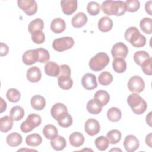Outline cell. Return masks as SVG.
<instances>
[{"label":"cell","mask_w":152,"mask_h":152,"mask_svg":"<svg viewBox=\"0 0 152 152\" xmlns=\"http://www.w3.org/2000/svg\"><path fill=\"white\" fill-rule=\"evenodd\" d=\"M102 10L106 15L121 16L126 11L125 2L122 1H104L102 4Z\"/></svg>","instance_id":"obj_1"},{"label":"cell","mask_w":152,"mask_h":152,"mask_svg":"<svg viewBox=\"0 0 152 152\" xmlns=\"http://www.w3.org/2000/svg\"><path fill=\"white\" fill-rule=\"evenodd\" d=\"M125 38L135 48H141L146 44V38L135 27H130L125 32Z\"/></svg>","instance_id":"obj_2"},{"label":"cell","mask_w":152,"mask_h":152,"mask_svg":"<svg viewBox=\"0 0 152 152\" xmlns=\"http://www.w3.org/2000/svg\"><path fill=\"white\" fill-rule=\"evenodd\" d=\"M127 103L132 112L137 115L142 114L147 107L146 102L138 93L131 94L127 98Z\"/></svg>","instance_id":"obj_3"},{"label":"cell","mask_w":152,"mask_h":152,"mask_svg":"<svg viewBox=\"0 0 152 152\" xmlns=\"http://www.w3.org/2000/svg\"><path fill=\"white\" fill-rule=\"evenodd\" d=\"M109 57L104 52H99L92 57L89 61V67L94 71L103 70L109 63Z\"/></svg>","instance_id":"obj_4"},{"label":"cell","mask_w":152,"mask_h":152,"mask_svg":"<svg viewBox=\"0 0 152 152\" xmlns=\"http://www.w3.org/2000/svg\"><path fill=\"white\" fill-rule=\"evenodd\" d=\"M41 122L42 118L40 115L36 113H31L27 116L26 120L21 124V131L24 133L29 132L36 127L39 126Z\"/></svg>","instance_id":"obj_5"},{"label":"cell","mask_w":152,"mask_h":152,"mask_svg":"<svg viewBox=\"0 0 152 152\" xmlns=\"http://www.w3.org/2000/svg\"><path fill=\"white\" fill-rule=\"evenodd\" d=\"M74 40L71 37H63L56 39L52 43V48L58 52H63L73 47Z\"/></svg>","instance_id":"obj_6"},{"label":"cell","mask_w":152,"mask_h":152,"mask_svg":"<svg viewBox=\"0 0 152 152\" xmlns=\"http://www.w3.org/2000/svg\"><path fill=\"white\" fill-rule=\"evenodd\" d=\"M128 87L131 92L139 93L144 90L145 83L141 77L135 75L129 78L128 82Z\"/></svg>","instance_id":"obj_7"},{"label":"cell","mask_w":152,"mask_h":152,"mask_svg":"<svg viewBox=\"0 0 152 152\" xmlns=\"http://www.w3.org/2000/svg\"><path fill=\"white\" fill-rule=\"evenodd\" d=\"M17 4L27 15H33L37 12V5L34 0H18Z\"/></svg>","instance_id":"obj_8"},{"label":"cell","mask_w":152,"mask_h":152,"mask_svg":"<svg viewBox=\"0 0 152 152\" xmlns=\"http://www.w3.org/2000/svg\"><path fill=\"white\" fill-rule=\"evenodd\" d=\"M128 53V48L126 45L122 42L115 43L112 49L111 53L113 58L125 59Z\"/></svg>","instance_id":"obj_9"},{"label":"cell","mask_w":152,"mask_h":152,"mask_svg":"<svg viewBox=\"0 0 152 152\" xmlns=\"http://www.w3.org/2000/svg\"><path fill=\"white\" fill-rule=\"evenodd\" d=\"M84 129L88 135L94 136L97 134L100 130V124L95 119H88L86 121L84 124Z\"/></svg>","instance_id":"obj_10"},{"label":"cell","mask_w":152,"mask_h":152,"mask_svg":"<svg viewBox=\"0 0 152 152\" xmlns=\"http://www.w3.org/2000/svg\"><path fill=\"white\" fill-rule=\"evenodd\" d=\"M81 84L85 89L88 90L96 88L97 87L96 77L91 73L85 74L82 77Z\"/></svg>","instance_id":"obj_11"},{"label":"cell","mask_w":152,"mask_h":152,"mask_svg":"<svg viewBox=\"0 0 152 152\" xmlns=\"http://www.w3.org/2000/svg\"><path fill=\"white\" fill-rule=\"evenodd\" d=\"M123 145L126 151L133 152L138 148L140 143L135 136L133 135H128L125 138Z\"/></svg>","instance_id":"obj_12"},{"label":"cell","mask_w":152,"mask_h":152,"mask_svg":"<svg viewBox=\"0 0 152 152\" xmlns=\"http://www.w3.org/2000/svg\"><path fill=\"white\" fill-rule=\"evenodd\" d=\"M67 113L68 109L66 106L61 103H57L53 104L50 110L52 116L56 121L66 115Z\"/></svg>","instance_id":"obj_13"},{"label":"cell","mask_w":152,"mask_h":152,"mask_svg":"<svg viewBox=\"0 0 152 152\" xmlns=\"http://www.w3.org/2000/svg\"><path fill=\"white\" fill-rule=\"evenodd\" d=\"M62 12L68 15L72 14L77 9L78 2L77 0H64L61 1Z\"/></svg>","instance_id":"obj_14"},{"label":"cell","mask_w":152,"mask_h":152,"mask_svg":"<svg viewBox=\"0 0 152 152\" xmlns=\"http://www.w3.org/2000/svg\"><path fill=\"white\" fill-rule=\"evenodd\" d=\"M45 72L50 77H58L60 72V66L55 62L50 61L48 62L44 67Z\"/></svg>","instance_id":"obj_15"},{"label":"cell","mask_w":152,"mask_h":152,"mask_svg":"<svg viewBox=\"0 0 152 152\" xmlns=\"http://www.w3.org/2000/svg\"><path fill=\"white\" fill-rule=\"evenodd\" d=\"M23 62L27 65H31L37 62V56L36 49L26 50L22 57Z\"/></svg>","instance_id":"obj_16"},{"label":"cell","mask_w":152,"mask_h":152,"mask_svg":"<svg viewBox=\"0 0 152 152\" xmlns=\"http://www.w3.org/2000/svg\"><path fill=\"white\" fill-rule=\"evenodd\" d=\"M26 76L30 82L37 83L39 82L42 78V72L38 67L33 66L27 70Z\"/></svg>","instance_id":"obj_17"},{"label":"cell","mask_w":152,"mask_h":152,"mask_svg":"<svg viewBox=\"0 0 152 152\" xmlns=\"http://www.w3.org/2000/svg\"><path fill=\"white\" fill-rule=\"evenodd\" d=\"M87 17L84 12H78L72 18V25L74 27L80 28L87 22Z\"/></svg>","instance_id":"obj_18"},{"label":"cell","mask_w":152,"mask_h":152,"mask_svg":"<svg viewBox=\"0 0 152 152\" xmlns=\"http://www.w3.org/2000/svg\"><path fill=\"white\" fill-rule=\"evenodd\" d=\"M66 24L65 21L61 18L53 19L50 24V29L55 33H61L65 30Z\"/></svg>","instance_id":"obj_19"},{"label":"cell","mask_w":152,"mask_h":152,"mask_svg":"<svg viewBox=\"0 0 152 152\" xmlns=\"http://www.w3.org/2000/svg\"><path fill=\"white\" fill-rule=\"evenodd\" d=\"M113 26V21L111 18L107 16L102 17L98 21V28L102 32L109 31Z\"/></svg>","instance_id":"obj_20"},{"label":"cell","mask_w":152,"mask_h":152,"mask_svg":"<svg viewBox=\"0 0 152 152\" xmlns=\"http://www.w3.org/2000/svg\"><path fill=\"white\" fill-rule=\"evenodd\" d=\"M30 103L32 107L36 110H41L45 107L46 100L40 95H35L31 97Z\"/></svg>","instance_id":"obj_21"},{"label":"cell","mask_w":152,"mask_h":152,"mask_svg":"<svg viewBox=\"0 0 152 152\" xmlns=\"http://www.w3.org/2000/svg\"><path fill=\"white\" fill-rule=\"evenodd\" d=\"M70 144L75 147H78L82 145L84 142L83 135L79 132H74L69 137Z\"/></svg>","instance_id":"obj_22"},{"label":"cell","mask_w":152,"mask_h":152,"mask_svg":"<svg viewBox=\"0 0 152 152\" xmlns=\"http://www.w3.org/2000/svg\"><path fill=\"white\" fill-rule=\"evenodd\" d=\"M94 99L97 101L103 107L106 105L109 102L110 96L106 91L100 90L95 93L94 95Z\"/></svg>","instance_id":"obj_23"},{"label":"cell","mask_w":152,"mask_h":152,"mask_svg":"<svg viewBox=\"0 0 152 152\" xmlns=\"http://www.w3.org/2000/svg\"><path fill=\"white\" fill-rule=\"evenodd\" d=\"M22 140V137L20 134L17 132H12L7 137L6 141L8 145L15 147L21 144Z\"/></svg>","instance_id":"obj_24"},{"label":"cell","mask_w":152,"mask_h":152,"mask_svg":"<svg viewBox=\"0 0 152 152\" xmlns=\"http://www.w3.org/2000/svg\"><path fill=\"white\" fill-rule=\"evenodd\" d=\"M13 119L9 116H5L0 119V130L2 132L10 131L13 126Z\"/></svg>","instance_id":"obj_25"},{"label":"cell","mask_w":152,"mask_h":152,"mask_svg":"<svg viewBox=\"0 0 152 152\" xmlns=\"http://www.w3.org/2000/svg\"><path fill=\"white\" fill-rule=\"evenodd\" d=\"M86 108L87 111L93 115H97L102 110V105L94 99H92L87 102Z\"/></svg>","instance_id":"obj_26"},{"label":"cell","mask_w":152,"mask_h":152,"mask_svg":"<svg viewBox=\"0 0 152 152\" xmlns=\"http://www.w3.org/2000/svg\"><path fill=\"white\" fill-rule=\"evenodd\" d=\"M43 134L49 140H53L58 136V131L55 126L51 124L46 125L43 129Z\"/></svg>","instance_id":"obj_27"},{"label":"cell","mask_w":152,"mask_h":152,"mask_svg":"<svg viewBox=\"0 0 152 152\" xmlns=\"http://www.w3.org/2000/svg\"><path fill=\"white\" fill-rule=\"evenodd\" d=\"M44 27L43 21L40 18H37L32 20L28 26V30L31 33V34L34 32L42 31Z\"/></svg>","instance_id":"obj_28"},{"label":"cell","mask_w":152,"mask_h":152,"mask_svg":"<svg viewBox=\"0 0 152 152\" xmlns=\"http://www.w3.org/2000/svg\"><path fill=\"white\" fill-rule=\"evenodd\" d=\"M113 70L117 73H123L126 69V62L122 58H114L112 62Z\"/></svg>","instance_id":"obj_29"},{"label":"cell","mask_w":152,"mask_h":152,"mask_svg":"<svg viewBox=\"0 0 152 152\" xmlns=\"http://www.w3.org/2000/svg\"><path fill=\"white\" fill-rule=\"evenodd\" d=\"M50 145L54 150L56 151H60L65 148L66 142L63 137L58 135L54 139L51 140Z\"/></svg>","instance_id":"obj_30"},{"label":"cell","mask_w":152,"mask_h":152,"mask_svg":"<svg viewBox=\"0 0 152 152\" xmlns=\"http://www.w3.org/2000/svg\"><path fill=\"white\" fill-rule=\"evenodd\" d=\"M58 84L61 88L63 90H69L72 86L73 81L70 76L61 75L58 76Z\"/></svg>","instance_id":"obj_31"},{"label":"cell","mask_w":152,"mask_h":152,"mask_svg":"<svg viewBox=\"0 0 152 152\" xmlns=\"http://www.w3.org/2000/svg\"><path fill=\"white\" fill-rule=\"evenodd\" d=\"M122 116L121 110L116 107H110L107 112V117L112 122L119 121Z\"/></svg>","instance_id":"obj_32"},{"label":"cell","mask_w":152,"mask_h":152,"mask_svg":"<svg viewBox=\"0 0 152 152\" xmlns=\"http://www.w3.org/2000/svg\"><path fill=\"white\" fill-rule=\"evenodd\" d=\"M42 142V138L38 134H32L27 135L26 138V142L29 146L36 147L39 145Z\"/></svg>","instance_id":"obj_33"},{"label":"cell","mask_w":152,"mask_h":152,"mask_svg":"<svg viewBox=\"0 0 152 152\" xmlns=\"http://www.w3.org/2000/svg\"><path fill=\"white\" fill-rule=\"evenodd\" d=\"M106 138L110 144H115L121 140V133L118 129H112L107 133Z\"/></svg>","instance_id":"obj_34"},{"label":"cell","mask_w":152,"mask_h":152,"mask_svg":"<svg viewBox=\"0 0 152 152\" xmlns=\"http://www.w3.org/2000/svg\"><path fill=\"white\" fill-rule=\"evenodd\" d=\"M24 116V110L23 108L20 106H15L10 110V116L14 121H18L21 120Z\"/></svg>","instance_id":"obj_35"},{"label":"cell","mask_w":152,"mask_h":152,"mask_svg":"<svg viewBox=\"0 0 152 152\" xmlns=\"http://www.w3.org/2000/svg\"><path fill=\"white\" fill-rule=\"evenodd\" d=\"M152 20L151 18H143L140 22V27L141 30L145 34H150L152 33L151 30Z\"/></svg>","instance_id":"obj_36"},{"label":"cell","mask_w":152,"mask_h":152,"mask_svg":"<svg viewBox=\"0 0 152 152\" xmlns=\"http://www.w3.org/2000/svg\"><path fill=\"white\" fill-rule=\"evenodd\" d=\"M6 97L10 102L16 103L20 100L21 93L18 90L12 88L8 89L7 91Z\"/></svg>","instance_id":"obj_37"},{"label":"cell","mask_w":152,"mask_h":152,"mask_svg":"<svg viewBox=\"0 0 152 152\" xmlns=\"http://www.w3.org/2000/svg\"><path fill=\"white\" fill-rule=\"evenodd\" d=\"M98 81L102 86H108L112 82L113 76L109 72L103 71L99 75Z\"/></svg>","instance_id":"obj_38"},{"label":"cell","mask_w":152,"mask_h":152,"mask_svg":"<svg viewBox=\"0 0 152 152\" xmlns=\"http://www.w3.org/2000/svg\"><path fill=\"white\" fill-rule=\"evenodd\" d=\"M37 56V62L40 63L48 62L50 59L49 52L43 48L36 49Z\"/></svg>","instance_id":"obj_39"},{"label":"cell","mask_w":152,"mask_h":152,"mask_svg":"<svg viewBox=\"0 0 152 152\" xmlns=\"http://www.w3.org/2000/svg\"><path fill=\"white\" fill-rule=\"evenodd\" d=\"M95 145L100 151H104L109 147V141L106 137L104 136H100L95 140Z\"/></svg>","instance_id":"obj_40"},{"label":"cell","mask_w":152,"mask_h":152,"mask_svg":"<svg viewBox=\"0 0 152 152\" xmlns=\"http://www.w3.org/2000/svg\"><path fill=\"white\" fill-rule=\"evenodd\" d=\"M150 58V55L147 52L144 50L136 52L134 55V60L135 62L138 65H141V64L144 61Z\"/></svg>","instance_id":"obj_41"},{"label":"cell","mask_w":152,"mask_h":152,"mask_svg":"<svg viewBox=\"0 0 152 152\" xmlns=\"http://www.w3.org/2000/svg\"><path fill=\"white\" fill-rule=\"evenodd\" d=\"M87 11L88 14L92 16L97 15L100 11V7L99 4L94 1L88 2L87 6Z\"/></svg>","instance_id":"obj_42"},{"label":"cell","mask_w":152,"mask_h":152,"mask_svg":"<svg viewBox=\"0 0 152 152\" xmlns=\"http://www.w3.org/2000/svg\"><path fill=\"white\" fill-rule=\"evenodd\" d=\"M126 11L129 12L137 11L140 7V3L137 0H127L125 2Z\"/></svg>","instance_id":"obj_43"},{"label":"cell","mask_w":152,"mask_h":152,"mask_svg":"<svg viewBox=\"0 0 152 152\" xmlns=\"http://www.w3.org/2000/svg\"><path fill=\"white\" fill-rule=\"evenodd\" d=\"M58 124L62 128H68L72 124V118L71 116L67 113L66 115L61 117L58 120Z\"/></svg>","instance_id":"obj_44"},{"label":"cell","mask_w":152,"mask_h":152,"mask_svg":"<svg viewBox=\"0 0 152 152\" xmlns=\"http://www.w3.org/2000/svg\"><path fill=\"white\" fill-rule=\"evenodd\" d=\"M31 40L36 44H42L45 42V36L42 31H39L31 34Z\"/></svg>","instance_id":"obj_45"},{"label":"cell","mask_w":152,"mask_h":152,"mask_svg":"<svg viewBox=\"0 0 152 152\" xmlns=\"http://www.w3.org/2000/svg\"><path fill=\"white\" fill-rule=\"evenodd\" d=\"M141 68L143 71V72L148 75H151L152 74L151 70V57L145 61H144L141 64Z\"/></svg>","instance_id":"obj_46"},{"label":"cell","mask_w":152,"mask_h":152,"mask_svg":"<svg viewBox=\"0 0 152 152\" xmlns=\"http://www.w3.org/2000/svg\"><path fill=\"white\" fill-rule=\"evenodd\" d=\"M59 66H60V72L58 76H61V75L71 76V69L68 65L63 64L60 65Z\"/></svg>","instance_id":"obj_47"},{"label":"cell","mask_w":152,"mask_h":152,"mask_svg":"<svg viewBox=\"0 0 152 152\" xmlns=\"http://www.w3.org/2000/svg\"><path fill=\"white\" fill-rule=\"evenodd\" d=\"M8 52H9L8 46L6 44L1 42L0 43V55H1V56H4L7 55L8 54Z\"/></svg>","instance_id":"obj_48"},{"label":"cell","mask_w":152,"mask_h":152,"mask_svg":"<svg viewBox=\"0 0 152 152\" xmlns=\"http://www.w3.org/2000/svg\"><path fill=\"white\" fill-rule=\"evenodd\" d=\"M151 4H152V1H147L145 4V11L150 15H151L152 13H151Z\"/></svg>","instance_id":"obj_49"},{"label":"cell","mask_w":152,"mask_h":152,"mask_svg":"<svg viewBox=\"0 0 152 152\" xmlns=\"http://www.w3.org/2000/svg\"><path fill=\"white\" fill-rule=\"evenodd\" d=\"M151 138H152L151 133H150L148 135H147L145 138V142L147 145H148L150 147H151Z\"/></svg>","instance_id":"obj_50"},{"label":"cell","mask_w":152,"mask_h":152,"mask_svg":"<svg viewBox=\"0 0 152 152\" xmlns=\"http://www.w3.org/2000/svg\"><path fill=\"white\" fill-rule=\"evenodd\" d=\"M1 113H2L4 111L6 110L7 108V103L2 98H1Z\"/></svg>","instance_id":"obj_51"},{"label":"cell","mask_w":152,"mask_h":152,"mask_svg":"<svg viewBox=\"0 0 152 152\" xmlns=\"http://www.w3.org/2000/svg\"><path fill=\"white\" fill-rule=\"evenodd\" d=\"M151 112H150L146 116V122L150 126H151Z\"/></svg>","instance_id":"obj_52"},{"label":"cell","mask_w":152,"mask_h":152,"mask_svg":"<svg viewBox=\"0 0 152 152\" xmlns=\"http://www.w3.org/2000/svg\"><path fill=\"white\" fill-rule=\"evenodd\" d=\"M112 150H118V151H121L122 150H120V149H118V148H116V149H112L110 151H112Z\"/></svg>","instance_id":"obj_53"}]
</instances>
